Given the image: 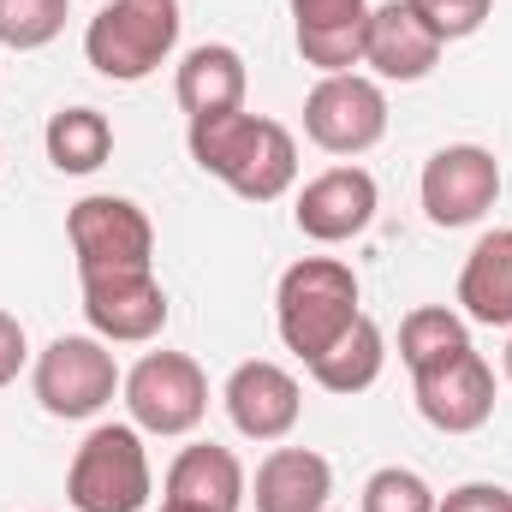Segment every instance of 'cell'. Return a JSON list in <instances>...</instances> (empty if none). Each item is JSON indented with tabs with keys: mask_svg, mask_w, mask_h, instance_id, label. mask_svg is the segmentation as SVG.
Listing matches in <instances>:
<instances>
[{
	"mask_svg": "<svg viewBox=\"0 0 512 512\" xmlns=\"http://www.w3.org/2000/svg\"><path fill=\"white\" fill-rule=\"evenodd\" d=\"M435 512H512V489L501 483H459V489H447Z\"/></svg>",
	"mask_w": 512,
	"mask_h": 512,
	"instance_id": "26",
	"label": "cell"
},
{
	"mask_svg": "<svg viewBox=\"0 0 512 512\" xmlns=\"http://www.w3.org/2000/svg\"><path fill=\"white\" fill-rule=\"evenodd\" d=\"M84 316L96 340L108 346H143L167 328V292L155 268L143 274H84Z\"/></svg>",
	"mask_w": 512,
	"mask_h": 512,
	"instance_id": "11",
	"label": "cell"
},
{
	"mask_svg": "<svg viewBox=\"0 0 512 512\" xmlns=\"http://www.w3.org/2000/svg\"><path fill=\"white\" fill-rule=\"evenodd\" d=\"M191 161L203 173H215L227 191H239L245 203H274L292 191L298 179V143L280 120L262 114H203L191 120Z\"/></svg>",
	"mask_w": 512,
	"mask_h": 512,
	"instance_id": "1",
	"label": "cell"
},
{
	"mask_svg": "<svg viewBox=\"0 0 512 512\" xmlns=\"http://www.w3.org/2000/svg\"><path fill=\"white\" fill-rule=\"evenodd\" d=\"M173 48H179L173 0H108L84 30V60L114 84H143Z\"/></svg>",
	"mask_w": 512,
	"mask_h": 512,
	"instance_id": "4",
	"label": "cell"
},
{
	"mask_svg": "<svg viewBox=\"0 0 512 512\" xmlns=\"http://www.w3.org/2000/svg\"><path fill=\"white\" fill-rule=\"evenodd\" d=\"M173 90H179V108H185L191 120H203V114H233V108H245V54L227 48V42H203V48H191V54L179 60Z\"/></svg>",
	"mask_w": 512,
	"mask_h": 512,
	"instance_id": "19",
	"label": "cell"
},
{
	"mask_svg": "<svg viewBox=\"0 0 512 512\" xmlns=\"http://www.w3.org/2000/svg\"><path fill=\"white\" fill-rule=\"evenodd\" d=\"M120 393L143 435H191L209 417V376L185 352H143Z\"/></svg>",
	"mask_w": 512,
	"mask_h": 512,
	"instance_id": "6",
	"label": "cell"
},
{
	"mask_svg": "<svg viewBox=\"0 0 512 512\" xmlns=\"http://www.w3.org/2000/svg\"><path fill=\"white\" fill-rule=\"evenodd\" d=\"M459 304L483 328H512V227L483 233L459 268Z\"/></svg>",
	"mask_w": 512,
	"mask_h": 512,
	"instance_id": "18",
	"label": "cell"
},
{
	"mask_svg": "<svg viewBox=\"0 0 512 512\" xmlns=\"http://www.w3.org/2000/svg\"><path fill=\"white\" fill-rule=\"evenodd\" d=\"M423 215L435 227H477L501 197V161L483 143H447L423 161Z\"/></svg>",
	"mask_w": 512,
	"mask_h": 512,
	"instance_id": "9",
	"label": "cell"
},
{
	"mask_svg": "<svg viewBox=\"0 0 512 512\" xmlns=\"http://www.w3.org/2000/svg\"><path fill=\"white\" fill-rule=\"evenodd\" d=\"M221 399H227V417L245 441H286L298 411H304V387L292 382V370H280L268 358L239 364L221 387Z\"/></svg>",
	"mask_w": 512,
	"mask_h": 512,
	"instance_id": "13",
	"label": "cell"
},
{
	"mask_svg": "<svg viewBox=\"0 0 512 512\" xmlns=\"http://www.w3.org/2000/svg\"><path fill=\"white\" fill-rule=\"evenodd\" d=\"M42 143H48V161H54L60 173L84 179V173L108 167V155H114V126H108V114H96V108H60V114L48 120V131H42Z\"/></svg>",
	"mask_w": 512,
	"mask_h": 512,
	"instance_id": "21",
	"label": "cell"
},
{
	"mask_svg": "<svg viewBox=\"0 0 512 512\" xmlns=\"http://www.w3.org/2000/svg\"><path fill=\"white\" fill-rule=\"evenodd\" d=\"M251 495L245 483V465L233 447H215V441H197L185 447L173 465H167V495L161 507H185V512H239Z\"/></svg>",
	"mask_w": 512,
	"mask_h": 512,
	"instance_id": "16",
	"label": "cell"
},
{
	"mask_svg": "<svg viewBox=\"0 0 512 512\" xmlns=\"http://www.w3.org/2000/svg\"><path fill=\"white\" fill-rule=\"evenodd\" d=\"M24 358H30V340H24V322L12 316V310H0V387L18 382V370H24Z\"/></svg>",
	"mask_w": 512,
	"mask_h": 512,
	"instance_id": "27",
	"label": "cell"
},
{
	"mask_svg": "<svg viewBox=\"0 0 512 512\" xmlns=\"http://www.w3.org/2000/svg\"><path fill=\"white\" fill-rule=\"evenodd\" d=\"M298 24V54L322 78L358 72L364 66V30H370V0H292Z\"/></svg>",
	"mask_w": 512,
	"mask_h": 512,
	"instance_id": "15",
	"label": "cell"
},
{
	"mask_svg": "<svg viewBox=\"0 0 512 512\" xmlns=\"http://www.w3.org/2000/svg\"><path fill=\"white\" fill-rule=\"evenodd\" d=\"M66 239L78 256V280L84 274H143L155 268V227L131 197H84L66 215Z\"/></svg>",
	"mask_w": 512,
	"mask_h": 512,
	"instance_id": "7",
	"label": "cell"
},
{
	"mask_svg": "<svg viewBox=\"0 0 512 512\" xmlns=\"http://www.w3.org/2000/svg\"><path fill=\"white\" fill-rule=\"evenodd\" d=\"M304 137L328 155H364L387 137V96L364 72H334L304 96Z\"/></svg>",
	"mask_w": 512,
	"mask_h": 512,
	"instance_id": "8",
	"label": "cell"
},
{
	"mask_svg": "<svg viewBox=\"0 0 512 512\" xmlns=\"http://www.w3.org/2000/svg\"><path fill=\"white\" fill-rule=\"evenodd\" d=\"M358 274L340 256H304L280 274L274 286V322L286 352H298L304 364H316L352 322H358Z\"/></svg>",
	"mask_w": 512,
	"mask_h": 512,
	"instance_id": "2",
	"label": "cell"
},
{
	"mask_svg": "<svg viewBox=\"0 0 512 512\" xmlns=\"http://www.w3.org/2000/svg\"><path fill=\"white\" fill-rule=\"evenodd\" d=\"M501 370H507V382H512V340H507V358H501Z\"/></svg>",
	"mask_w": 512,
	"mask_h": 512,
	"instance_id": "28",
	"label": "cell"
},
{
	"mask_svg": "<svg viewBox=\"0 0 512 512\" xmlns=\"http://www.w3.org/2000/svg\"><path fill=\"white\" fill-rule=\"evenodd\" d=\"M459 352H471V328H465L459 310H447V304H417V310L399 322V358H405L411 376H417V370H435V364H447V358H459Z\"/></svg>",
	"mask_w": 512,
	"mask_h": 512,
	"instance_id": "22",
	"label": "cell"
},
{
	"mask_svg": "<svg viewBox=\"0 0 512 512\" xmlns=\"http://www.w3.org/2000/svg\"><path fill=\"white\" fill-rule=\"evenodd\" d=\"M441 42H465V36H477L483 24H489V12H495V0H405Z\"/></svg>",
	"mask_w": 512,
	"mask_h": 512,
	"instance_id": "25",
	"label": "cell"
},
{
	"mask_svg": "<svg viewBox=\"0 0 512 512\" xmlns=\"http://www.w3.org/2000/svg\"><path fill=\"white\" fill-rule=\"evenodd\" d=\"M382 364H387V334L370 316H358V322L310 364V376H316V387H328V393H364V387L382 382Z\"/></svg>",
	"mask_w": 512,
	"mask_h": 512,
	"instance_id": "20",
	"label": "cell"
},
{
	"mask_svg": "<svg viewBox=\"0 0 512 512\" xmlns=\"http://www.w3.org/2000/svg\"><path fill=\"white\" fill-rule=\"evenodd\" d=\"M435 501L441 495L417 471H405V465H382L364 483V512H435Z\"/></svg>",
	"mask_w": 512,
	"mask_h": 512,
	"instance_id": "24",
	"label": "cell"
},
{
	"mask_svg": "<svg viewBox=\"0 0 512 512\" xmlns=\"http://www.w3.org/2000/svg\"><path fill=\"white\" fill-rule=\"evenodd\" d=\"M256 512H322L334 501V465L310 447H274L251 483Z\"/></svg>",
	"mask_w": 512,
	"mask_h": 512,
	"instance_id": "17",
	"label": "cell"
},
{
	"mask_svg": "<svg viewBox=\"0 0 512 512\" xmlns=\"http://www.w3.org/2000/svg\"><path fill=\"white\" fill-rule=\"evenodd\" d=\"M30 387H36V399H42L48 417L84 423V417H96L102 405H114V393L126 387V376H120L108 340H96V334H60V340L36 358Z\"/></svg>",
	"mask_w": 512,
	"mask_h": 512,
	"instance_id": "5",
	"label": "cell"
},
{
	"mask_svg": "<svg viewBox=\"0 0 512 512\" xmlns=\"http://www.w3.org/2000/svg\"><path fill=\"white\" fill-rule=\"evenodd\" d=\"M66 30V0H0V48H48Z\"/></svg>",
	"mask_w": 512,
	"mask_h": 512,
	"instance_id": "23",
	"label": "cell"
},
{
	"mask_svg": "<svg viewBox=\"0 0 512 512\" xmlns=\"http://www.w3.org/2000/svg\"><path fill=\"white\" fill-rule=\"evenodd\" d=\"M161 512H185V507H161Z\"/></svg>",
	"mask_w": 512,
	"mask_h": 512,
	"instance_id": "29",
	"label": "cell"
},
{
	"mask_svg": "<svg viewBox=\"0 0 512 512\" xmlns=\"http://www.w3.org/2000/svg\"><path fill=\"white\" fill-rule=\"evenodd\" d=\"M376 203H382V191H376V179L364 167H328L298 191L292 221L316 245H346L376 221Z\"/></svg>",
	"mask_w": 512,
	"mask_h": 512,
	"instance_id": "12",
	"label": "cell"
},
{
	"mask_svg": "<svg viewBox=\"0 0 512 512\" xmlns=\"http://www.w3.org/2000/svg\"><path fill=\"white\" fill-rule=\"evenodd\" d=\"M149 453L137 423H96L84 447L72 453L66 471V501L72 512H143L149 507Z\"/></svg>",
	"mask_w": 512,
	"mask_h": 512,
	"instance_id": "3",
	"label": "cell"
},
{
	"mask_svg": "<svg viewBox=\"0 0 512 512\" xmlns=\"http://www.w3.org/2000/svg\"><path fill=\"white\" fill-rule=\"evenodd\" d=\"M411 387H417L423 423H435L441 435H471V429H483L495 417V370H489V358L477 346L435 364V370H417Z\"/></svg>",
	"mask_w": 512,
	"mask_h": 512,
	"instance_id": "10",
	"label": "cell"
},
{
	"mask_svg": "<svg viewBox=\"0 0 512 512\" xmlns=\"http://www.w3.org/2000/svg\"><path fill=\"white\" fill-rule=\"evenodd\" d=\"M441 36L405 6V0H387V6H370V30H364V66L387 78V84H417L435 72L441 60Z\"/></svg>",
	"mask_w": 512,
	"mask_h": 512,
	"instance_id": "14",
	"label": "cell"
}]
</instances>
